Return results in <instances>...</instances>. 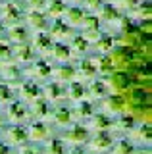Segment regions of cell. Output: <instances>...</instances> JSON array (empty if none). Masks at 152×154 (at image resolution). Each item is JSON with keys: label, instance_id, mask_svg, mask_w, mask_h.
<instances>
[{"label": "cell", "instance_id": "38", "mask_svg": "<svg viewBox=\"0 0 152 154\" xmlns=\"http://www.w3.org/2000/svg\"><path fill=\"white\" fill-rule=\"evenodd\" d=\"M14 100V93L10 89V85L0 83V104H10Z\"/></svg>", "mask_w": 152, "mask_h": 154}, {"label": "cell", "instance_id": "49", "mask_svg": "<svg viewBox=\"0 0 152 154\" xmlns=\"http://www.w3.org/2000/svg\"><path fill=\"white\" fill-rule=\"evenodd\" d=\"M4 27H6V25H4V23L0 21V35H2V33H4Z\"/></svg>", "mask_w": 152, "mask_h": 154}, {"label": "cell", "instance_id": "1", "mask_svg": "<svg viewBox=\"0 0 152 154\" xmlns=\"http://www.w3.org/2000/svg\"><path fill=\"white\" fill-rule=\"evenodd\" d=\"M106 85H108V91H110V93L123 94V93H127L131 87H135V81H133L131 71H114V73H110V77H108Z\"/></svg>", "mask_w": 152, "mask_h": 154}, {"label": "cell", "instance_id": "20", "mask_svg": "<svg viewBox=\"0 0 152 154\" xmlns=\"http://www.w3.org/2000/svg\"><path fill=\"white\" fill-rule=\"evenodd\" d=\"M8 141L14 143V144H25L29 141L27 137V127H21L20 123H16L14 127L8 129Z\"/></svg>", "mask_w": 152, "mask_h": 154}, {"label": "cell", "instance_id": "48", "mask_svg": "<svg viewBox=\"0 0 152 154\" xmlns=\"http://www.w3.org/2000/svg\"><path fill=\"white\" fill-rule=\"evenodd\" d=\"M133 154H150V152H148V150H135Z\"/></svg>", "mask_w": 152, "mask_h": 154}, {"label": "cell", "instance_id": "41", "mask_svg": "<svg viewBox=\"0 0 152 154\" xmlns=\"http://www.w3.org/2000/svg\"><path fill=\"white\" fill-rule=\"evenodd\" d=\"M98 23H100V19H98L96 16H87V14H85L81 25H83L85 29H98Z\"/></svg>", "mask_w": 152, "mask_h": 154}, {"label": "cell", "instance_id": "40", "mask_svg": "<svg viewBox=\"0 0 152 154\" xmlns=\"http://www.w3.org/2000/svg\"><path fill=\"white\" fill-rule=\"evenodd\" d=\"M12 58V46L6 41H0V62H6Z\"/></svg>", "mask_w": 152, "mask_h": 154}, {"label": "cell", "instance_id": "13", "mask_svg": "<svg viewBox=\"0 0 152 154\" xmlns=\"http://www.w3.org/2000/svg\"><path fill=\"white\" fill-rule=\"evenodd\" d=\"M75 75H79L81 81H93L96 77V66H94V60H83L79 67L75 69Z\"/></svg>", "mask_w": 152, "mask_h": 154}, {"label": "cell", "instance_id": "11", "mask_svg": "<svg viewBox=\"0 0 152 154\" xmlns=\"http://www.w3.org/2000/svg\"><path fill=\"white\" fill-rule=\"evenodd\" d=\"M25 19H27V25L37 33L46 29V16L42 12H39V10H31V12L25 16Z\"/></svg>", "mask_w": 152, "mask_h": 154}, {"label": "cell", "instance_id": "34", "mask_svg": "<svg viewBox=\"0 0 152 154\" xmlns=\"http://www.w3.org/2000/svg\"><path fill=\"white\" fill-rule=\"evenodd\" d=\"M120 131H131L133 127H135V116L133 114H120V118L114 122Z\"/></svg>", "mask_w": 152, "mask_h": 154}, {"label": "cell", "instance_id": "47", "mask_svg": "<svg viewBox=\"0 0 152 154\" xmlns=\"http://www.w3.org/2000/svg\"><path fill=\"white\" fill-rule=\"evenodd\" d=\"M68 154H85V152H81V150H79V148H73V150H69Z\"/></svg>", "mask_w": 152, "mask_h": 154}, {"label": "cell", "instance_id": "37", "mask_svg": "<svg viewBox=\"0 0 152 154\" xmlns=\"http://www.w3.org/2000/svg\"><path fill=\"white\" fill-rule=\"evenodd\" d=\"M44 154H65V144L54 139V141H48L46 143V148H44Z\"/></svg>", "mask_w": 152, "mask_h": 154}, {"label": "cell", "instance_id": "27", "mask_svg": "<svg viewBox=\"0 0 152 154\" xmlns=\"http://www.w3.org/2000/svg\"><path fill=\"white\" fill-rule=\"evenodd\" d=\"M8 37H10L12 42H16V45H20V42H27V37H29V33H27V27L23 25H12L10 31H8Z\"/></svg>", "mask_w": 152, "mask_h": 154}, {"label": "cell", "instance_id": "7", "mask_svg": "<svg viewBox=\"0 0 152 154\" xmlns=\"http://www.w3.org/2000/svg\"><path fill=\"white\" fill-rule=\"evenodd\" d=\"M8 119H10L12 123H21L27 119V116H29V112H27V108L23 106L21 102H10L8 104Z\"/></svg>", "mask_w": 152, "mask_h": 154}, {"label": "cell", "instance_id": "31", "mask_svg": "<svg viewBox=\"0 0 152 154\" xmlns=\"http://www.w3.org/2000/svg\"><path fill=\"white\" fill-rule=\"evenodd\" d=\"M94 66H96V73H102V75H110L114 73V64L110 60V56H100L94 60Z\"/></svg>", "mask_w": 152, "mask_h": 154}, {"label": "cell", "instance_id": "32", "mask_svg": "<svg viewBox=\"0 0 152 154\" xmlns=\"http://www.w3.org/2000/svg\"><path fill=\"white\" fill-rule=\"evenodd\" d=\"M68 96L71 100H83L85 98V87H83V83L81 81H69V87H68Z\"/></svg>", "mask_w": 152, "mask_h": 154}, {"label": "cell", "instance_id": "15", "mask_svg": "<svg viewBox=\"0 0 152 154\" xmlns=\"http://www.w3.org/2000/svg\"><path fill=\"white\" fill-rule=\"evenodd\" d=\"M50 37L52 38H58V41H64V38H71L73 33H71V27L62 19H56L54 25L50 27Z\"/></svg>", "mask_w": 152, "mask_h": 154}, {"label": "cell", "instance_id": "2", "mask_svg": "<svg viewBox=\"0 0 152 154\" xmlns=\"http://www.w3.org/2000/svg\"><path fill=\"white\" fill-rule=\"evenodd\" d=\"M21 19V10L17 4L14 2H6L2 4V8H0V21L4 23V25L12 27V25H17Z\"/></svg>", "mask_w": 152, "mask_h": 154}, {"label": "cell", "instance_id": "44", "mask_svg": "<svg viewBox=\"0 0 152 154\" xmlns=\"http://www.w3.org/2000/svg\"><path fill=\"white\" fill-rule=\"evenodd\" d=\"M20 154H41V152L37 150L35 146H31V144H21V148H20Z\"/></svg>", "mask_w": 152, "mask_h": 154}, {"label": "cell", "instance_id": "5", "mask_svg": "<svg viewBox=\"0 0 152 154\" xmlns=\"http://www.w3.org/2000/svg\"><path fill=\"white\" fill-rule=\"evenodd\" d=\"M112 143H114V137L110 131H96L94 137L91 139V148L98 152H104L108 148H112Z\"/></svg>", "mask_w": 152, "mask_h": 154}, {"label": "cell", "instance_id": "3", "mask_svg": "<svg viewBox=\"0 0 152 154\" xmlns=\"http://www.w3.org/2000/svg\"><path fill=\"white\" fill-rule=\"evenodd\" d=\"M102 108H104V114H121L123 108H125L123 94H108V96H104Z\"/></svg>", "mask_w": 152, "mask_h": 154}, {"label": "cell", "instance_id": "46", "mask_svg": "<svg viewBox=\"0 0 152 154\" xmlns=\"http://www.w3.org/2000/svg\"><path fill=\"white\" fill-rule=\"evenodd\" d=\"M0 154H10V146L4 143H0Z\"/></svg>", "mask_w": 152, "mask_h": 154}, {"label": "cell", "instance_id": "17", "mask_svg": "<svg viewBox=\"0 0 152 154\" xmlns=\"http://www.w3.org/2000/svg\"><path fill=\"white\" fill-rule=\"evenodd\" d=\"M87 93H89V96H91V98H104V96L110 94V91H108L106 81H102V79H93V81H89Z\"/></svg>", "mask_w": 152, "mask_h": 154}, {"label": "cell", "instance_id": "6", "mask_svg": "<svg viewBox=\"0 0 152 154\" xmlns=\"http://www.w3.org/2000/svg\"><path fill=\"white\" fill-rule=\"evenodd\" d=\"M52 45H54V41H52V37L48 35V33L44 31H39L35 33V37H33V50L41 52V54H46V52L52 50Z\"/></svg>", "mask_w": 152, "mask_h": 154}, {"label": "cell", "instance_id": "43", "mask_svg": "<svg viewBox=\"0 0 152 154\" xmlns=\"http://www.w3.org/2000/svg\"><path fill=\"white\" fill-rule=\"evenodd\" d=\"M46 2H48V0H27V4H29L31 10H39V12L46 6Z\"/></svg>", "mask_w": 152, "mask_h": 154}, {"label": "cell", "instance_id": "28", "mask_svg": "<svg viewBox=\"0 0 152 154\" xmlns=\"http://www.w3.org/2000/svg\"><path fill=\"white\" fill-rule=\"evenodd\" d=\"M50 54L54 56L58 62H68L69 58H71V50H69L68 45H64V42H54V45H52Z\"/></svg>", "mask_w": 152, "mask_h": 154}, {"label": "cell", "instance_id": "4", "mask_svg": "<svg viewBox=\"0 0 152 154\" xmlns=\"http://www.w3.org/2000/svg\"><path fill=\"white\" fill-rule=\"evenodd\" d=\"M27 137L35 143H42V141H48L50 139V127L44 122H35L27 129Z\"/></svg>", "mask_w": 152, "mask_h": 154}, {"label": "cell", "instance_id": "14", "mask_svg": "<svg viewBox=\"0 0 152 154\" xmlns=\"http://www.w3.org/2000/svg\"><path fill=\"white\" fill-rule=\"evenodd\" d=\"M42 93H44V100H48V102H58V100H62L65 96V89L62 87V83L54 81V83L46 85Z\"/></svg>", "mask_w": 152, "mask_h": 154}, {"label": "cell", "instance_id": "42", "mask_svg": "<svg viewBox=\"0 0 152 154\" xmlns=\"http://www.w3.org/2000/svg\"><path fill=\"white\" fill-rule=\"evenodd\" d=\"M83 37H85V41H87V42H94L98 37H100V31H98V29H85Z\"/></svg>", "mask_w": 152, "mask_h": 154}, {"label": "cell", "instance_id": "29", "mask_svg": "<svg viewBox=\"0 0 152 154\" xmlns=\"http://www.w3.org/2000/svg\"><path fill=\"white\" fill-rule=\"evenodd\" d=\"M133 12V17H137L139 21H146V19H150V0H142V2H139L135 8L131 10Z\"/></svg>", "mask_w": 152, "mask_h": 154}, {"label": "cell", "instance_id": "18", "mask_svg": "<svg viewBox=\"0 0 152 154\" xmlns=\"http://www.w3.org/2000/svg\"><path fill=\"white\" fill-rule=\"evenodd\" d=\"M20 94H21L23 100L33 102V100H37L41 96V89H39V85H37L35 81H23L21 87H20Z\"/></svg>", "mask_w": 152, "mask_h": 154}, {"label": "cell", "instance_id": "16", "mask_svg": "<svg viewBox=\"0 0 152 154\" xmlns=\"http://www.w3.org/2000/svg\"><path fill=\"white\" fill-rule=\"evenodd\" d=\"M93 114H94V106H93L91 100H87V98L79 100L77 108L71 110V118L73 119H87V118H91Z\"/></svg>", "mask_w": 152, "mask_h": 154}, {"label": "cell", "instance_id": "21", "mask_svg": "<svg viewBox=\"0 0 152 154\" xmlns=\"http://www.w3.org/2000/svg\"><path fill=\"white\" fill-rule=\"evenodd\" d=\"M0 73H2V77L6 81H17V79H20V75H21V71H20V66H17V64L6 60V62L0 64Z\"/></svg>", "mask_w": 152, "mask_h": 154}, {"label": "cell", "instance_id": "26", "mask_svg": "<svg viewBox=\"0 0 152 154\" xmlns=\"http://www.w3.org/2000/svg\"><path fill=\"white\" fill-rule=\"evenodd\" d=\"M131 133H133V139H135V141L150 143V139H152V131H150V122H144V123H141L139 127H133V129H131Z\"/></svg>", "mask_w": 152, "mask_h": 154}, {"label": "cell", "instance_id": "12", "mask_svg": "<svg viewBox=\"0 0 152 154\" xmlns=\"http://www.w3.org/2000/svg\"><path fill=\"white\" fill-rule=\"evenodd\" d=\"M91 127L94 129V131H110V129L114 127V122L112 118L108 114H93L91 116Z\"/></svg>", "mask_w": 152, "mask_h": 154}, {"label": "cell", "instance_id": "50", "mask_svg": "<svg viewBox=\"0 0 152 154\" xmlns=\"http://www.w3.org/2000/svg\"><path fill=\"white\" fill-rule=\"evenodd\" d=\"M4 127V122H2V118H0V129H2Z\"/></svg>", "mask_w": 152, "mask_h": 154}, {"label": "cell", "instance_id": "45", "mask_svg": "<svg viewBox=\"0 0 152 154\" xmlns=\"http://www.w3.org/2000/svg\"><path fill=\"white\" fill-rule=\"evenodd\" d=\"M85 6H87L89 10H98L102 6V0H83Z\"/></svg>", "mask_w": 152, "mask_h": 154}, {"label": "cell", "instance_id": "9", "mask_svg": "<svg viewBox=\"0 0 152 154\" xmlns=\"http://www.w3.org/2000/svg\"><path fill=\"white\" fill-rule=\"evenodd\" d=\"M31 112L33 116H35L39 122H44L46 118H50V104H48V100H44L42 96H39L37 100H33L31 102Z\"/></svg>", "mask_w": 152, "mask_h": 154}, {"label": "cell", "instance_id": "23", "mask_svg": "<svg viewBox=\"0 0 152 154\" xmlns=\"http://www.w3.org/2000/svg\"><path fill=\"white\" fill-rule=\"evenodd\" d=\"M64 16H65V23H68L69 27H77V25H81V23H83L85 10L77 8V6H73V8H65Z\"/></svg>", "mask_w": 152, "mask_h": 154}, {"label": "cell", "instance_id": "19", "mask_svg": "<svg viewBox=\"0 0 152 154\" xmlns=\"http://www.w3.org/2000/svg\"><path fill=\"white\" fill-rule=\"evenodd\" d=\"M52 75H54V79L58 81V83H69V81H73L75 77H77V75H75V67L69 66V64L52 69Z\"/></svg>", "mask_w": 152, "mask_h": 154}, {"label": "cell", "instance_id": "10", "mask_svg": "<svg viewBox=\"0 0 152 154\" xmlns=\"http://www.w3.org/2000/svg\"><path fill=\"white\" fill-rule=\"evenodd\" d=\"M12 56H16V60L21 62V64H27V62H33L35 50H33V46L27 45V42H20V45H16V48L12 50Z\"/></svg>", "mask_w": 152, "mask_h": 154}, {"label": "cell", "instance_id": "33", "mask_svg": "<svg viewBox=\"0 0 152 154\" xmlns=\"http://www.w3.org/2000/svg\"><path fill=\"white\" fill-rule=\"evenodd\" d=\"M89 45H91V42L85 41L83 35H73V37H71L69 50H71V54H73V52H75V54H83V52L89 50Z\"/></svg>", "mask_w": 152, "mask_h": 154}, {"label": "cell", "instance_id": "39", "mask_svg": "<svg viewBox=\"0 0 152 154\" xmlns=\"http://www.w3.org/2000/svg\"><path fill=\"white\" fill-rule=\"evenodd\" d=\"M139 2H141V0H116L114 6H116L117 10H127V12H131Z\"/></svg>", "mask_w": 152, "mask_h": 154}, {"label": "cell", "instance_id": "22", "mask_svg": "<svg viewBox=\"0 0 152 154\" xmlns=\"http://www.w3.org/2000/svg\"><path fill=\"white\" fill-rule=\"evenodd\" d=\"M29 75H33L35 79H46L52 75V67L46 60H39L33 64V67L29 69Z\"/></svg>", "mask_w": 152, "mask_h": 154}, {"label": "cell", "instance_id": "25", "mask_svg": "<svg viewBox=\"0 0 152 154\" xmlns=\"http://www.w3.org/2000/svg\"><path fill=\"white\" fill-rule=\"evenodd\" d=\"M94 46H96V50L100 52V54H110V52L116 48V41H114L112 35H102L94 41Z\"/></svg>", "mask_w": 152, "mask_h": 154}, {"label": "cell", "instance_id": "30", "mask_svg": "<svg viewBox=\"0 0 152 154\" xmlns=\"http://www.w3.org/2000/svg\"><path fill=\"white\" fill-rule=\"evenodd\" d=\"M46 14H48L50 17H56L58 19L60 16H64L65 12V2L64 0H50V2H46Z\"/></svg>", "mask_w": 152, "mask_h": 154}, {"label": "cell", "instance_id": "36", "mask_svg": "<svg viewBox=\"0 0 152 154\" xmlns=\"http://www.w3.org/2000/svg\"><path fill=\"white\" fill-rule=\"evenodd\" d=\"M135 152V146H133V143L131 141H120V143H116L114 144V148H112V154H133Z\"/></svg>", "mask_w": 152, "mask_h": 154}, {"label": "cell", "instance_id": "24", "mask_svg": "<svg viewBox=\"0 0 152 154\" xmlns=\"http://www.w3.org/2000/svg\"><path fill=\"white\" fill-rule=\"evenodd\" d=\"M120 10H117L114 4H102L100 8H98V19H102V21H108V23H114L117 17H120Z\"/></svg>", "mask_w": 152, "mask_h": 154}, {"label": "cell", "instance_id": "35", "mask_svg": "<svg viewBox=\"0 0 152 154\" xmlns=\"http://www.w3.org/2000/svg\"><path fill=\"white\" fill-rule=\"evenodd\" d=\"M52 118L58 125H69L71 119H73L69 108H56V112H52Z\"/></svg>", "mask_w": 152, "mask_h": 154}, {"label": "cell", "instance_id": "8", "mask_svg": "<svg viewBox=\"0 0 152 154\" xmlns=\"http://www.w3.org/2000/svg\"><path fill=\"white\" fill-rule=\"evenodd\" d=\"M65 139L71 143V144H83L89 141V127L85 125H75L71 127L68 133H65Z\"/></svg>", "mask_w": 152, "mask_h": 154}, {"label": "cell", "instance_id": "51", "mask_svg": "<svg viewBox=\"0 0 152 154\" xmlns=\"http://www.w3.org/2000/svg\"><path fill=\"white\" fill-rule=\"evenodd\" d=\"M69 2H81V0H69Z\"/></svg>", "mask_w": 152, "mask_h": 154}]
</instances>
